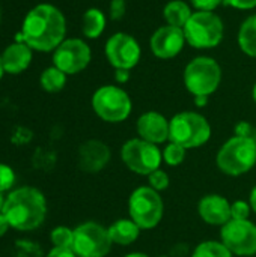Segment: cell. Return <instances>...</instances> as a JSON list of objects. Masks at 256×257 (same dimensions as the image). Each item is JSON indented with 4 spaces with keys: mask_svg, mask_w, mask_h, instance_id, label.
<instances>
[{
    "mask_svg": "<svg viewBox=\"0 0 256 257\" xmlns=\"http://www.w3.org/2000/svg\"><path fill=\"white\" fill-rule=\"evenodd\" d=\"M65 35L66 20L62 11L50 3H41L27 12L15 41L27 44L32 50L48 53L65 41Z\"/></svg>",
    "mask_w": 256,
    "mask_h": 257,
    "instance_id": "obj_1",
    "label": "cell"
},
{
    "mask_svg": "<svg viewBox=\"0 0 256 257\" xmlns=\"http://www.w3.org/2000/svg\"><path fill=\"white\" fill-rule=\"evenodd\" d=\"M2 214L11 229L20 232L36 230L47 217V200L35 187H18L9 191Z\"/></svg>",
    "mask_w": 256,
    "mask_h": 257,
    "instance_id": "obj_2",
    "label": "cell"
},
{
    "mask_svg": "<svg viewBox=\"0 0 256 257\" xmlns=\"http://www.w3.org/2000/svg\"><path fill=\"white\" fill-rule=\"evenodd\" d=\"M216 164L226 176H241L256 164V140L253 137L234 136L217 152Z\"/></svg>",
    "mask_w": 256,
    "mask_h": 257,
    "instance_id": "obj_3",
    "label": "cell"
},
{
    "mask_svg": "<svg viewBox=\"0 0 256 257\" xmlns=\"http://www.w3.org/2000/svg\"><path fill=\"white\" fill-rule=\"evenodd\" d=\"M183 30L187 44L196 50L216 48L222 44L225 36L222 17L208 11H195Z\"/></svg>",
    "mask_w": 256,
    "mask_h": 257,
    "instance_id": "obj_4",
    "label": "cell"
},
{
    "mask_svg": "<svg viewBox=\"0 0 256 257\" xmlns=\"http://www.w3.org/2000/svg\"><path fill=\"white\" fill-rule=\"evenodd\" d=\"M183 81L189 93L195 96H211L222 83V66L210 56L193 57L184 68Z\"/></svg>",
    "mask_w": 256,
    "mask_h": 257,
    "instance_id": "obj_5",
    "label": "cell"
},
{
    "mask_svg": "<svg viewBox=\"0 0 256 257\" xmlns=\"http://www.w3.org/2000/svg\"><path fill=\"white\" fill-rule=\"evenodd\" d=\"M210 137L211 125L201 113L181 111L170 119L169 142L181 145L186 149H195L205 145Z\"/></svg>",
    "mask_w": 256,
    "mask_h": 257,
    "instance_id": "obj_6",
    "label": "cell"
},
{
    "mask_svg": "<svg viewBox=\"0 0 256 257\" xmlns=\"http://www.w3.org/2000/svg\"><path fill=\"white\" fill-rule=\"evenodd\" d=\"M92 108L95 114L109 123H119L130 117L133 101L127 90L116 84H104L92 95Z\"/></svg>",
    "mask_w": 256,
    "mask_h": 257,
    "instance_id": "obj_7",
    "label": "cell"
},
{
    "mask_svg": "<svg viewBox=\"0 0 256 257\" xmlns=\"http://www.w3.org/2000/svg\"><path fill=\"white\" fill-rule=\"evenodd\" d=\"M128 214L142 230L157 227L164 214V203L160 193L149 185L136 188L128 199Z\"/></svg>",
    "mask_w": 256,
    "mask_h": 257,
    "instance_id": "obj_8",
    "label": "cell"
},
{
    "mask_svg": "<svg viewBox=\"0 0 256 257\" xmlns=\"http://www.w3.org/2000/svg\"><path fill=\"white\" fill-rule=\"evenodd\" d=\"M121 158L124 164L140 176H149L152 172L158 170L163 163V154L157 145L146 140L130 139L121 148Z\"/></svg>",
    "mask_w": 256,
    "mask_h": 257,
    "instance_id": "obj_9",
    "label": "cell"
},
{
    "mask_svg": "<svg viewBox=\"0 0 256 257\" xmlns=\"http://www.w3.org/2000/svg\"><path fill=\"white\" fill-rule=\"evenodd\" d=\"M112 245L109 229L100 223L86 221L74 229L72 250L78 257H106Z\"/></svg>",
    "mask_w": 256,
    "mask_h": 257,
    "instance_id": "obj_10",
    "label": "cell"
},
{
    "mask_svg": "<svg viewBox=\"0 0 256 257\" xmlns=\"http://www.w3.org/2000/svg\"><path fill=\"white\" fill-rule=\"evenodd\" d=\"M104 54L115 69L131 71L140 62L142 48L133 35L127 32H116L106 41Z\"/></svg>",
    "mask_w": 256,
    "mask_h": 257,
    "instance_id": "obj_11",
    "label": "cell"
},
{
    "mask_svg": "<svg viewBox=\"0 0 256 257\" xmlns=\"http://www.w3.org/2000/svg\"><path fill=\"white\" fill-rule=\"evenodd\" d=\"M91 60L92 50L89 44L80 38H68L53 51V65L66 75L84 71Z\"/></svg>",
    "mask_w": 256,
    "mask_h": 257,
    "instance_id": "obj_12",
    "label": "cell"
},
{
    "mask_svg": "<svg viewBox=\"0 0 256 257\" xmlns=\"http://www.w3.org/2000/svg\"><path fill=\"white\" fill-rule=\"evenodd\" d=\"M222 242L234 256L256 254V224L249 220H229L220 232Z\"/></svg>",
    "mask_w": 256,
    "mask_h": 257,
    "instance_id": "obj_13",
    "label": "cell"
},
{
    "mask_svg": "<svg viewBox=\"0 0 256 257\" xmlns=\"http://www.w3.org/2000/svg\"><path fill=\"white\" fill-rule=\"evenodd\" d=\"M187 41L184 36V30L174 26H161L158 27L149 39V48L152 54L160 60L175 59L186 47Z\"/></svg>",
    "mask_w": 256,
    "mask_h": 257,
    "instance_id": "obj_14",
    "label": "cell"
},
{
    "mask_svg": "<svg viewBox=\"0 0 256 257\" xmlns=\"http://www.w3.org/2000/svg\"><path fill=\"white\" fill-rule=\"evenodd\" d=\"M137 134L142 140H146L152 145H161L169 142V128L170 120L158 111H146L139 116L137 123Z\"/></svg>",
    "mask_w": 256,
    "mask_h": 257,
    "instance_id": "obj_15",
    "label": "cell"
},
{
    "mask_svg": "<svg viewBox=\"0 0 256 257\" xmlns=\"http://www.w3.org/2000/svg\"><path fill=\"white\" fill-rule=\"evenodd\" d=\"M110 148L101 140H88L78 148V167L86 173L101 172L110 161Z\"/></svg>",
    "mask_w": 256,
    "mask_h": 257,
    "instance_id": "obj_16",
    "label": "cell"
},
{
    "mask_svg": "<svg viewBox=\"0 0 256 257\" xmlns=\"http://www.w3.org/2000/svg\"><path fill=\"white\" fill-rule=\"evenodd\" d=\"M198 212L207 224L223 227L231 220V203L220 194H207L199 200Z\"/></svg>",
    "mask_w": 256,
    "mask_h": 257,
    "instance_id": "obj_17",
    "label": "cell"
},
{
    "mask_svg": "<svg viewBox=\"0 0 256 257\" xmlns=\"http://www.w3.org/2000/svg\"><path fill=\"white\" fill-rule=\"evenodd\" d=\"M2 62L5 72L14 75L20 74L26 71L32 63V48L24 42L15 41L2 53Z\"/></svg>",
    "mask_w": 256,
    "mask_h": 257,
    "instance_id": "obj_18",
    "label": "cell"
},
{
    "mask_svg": "<svg viewBox=\"0 0 256 257\" xmlns=\"http://www.w3.org/2000/svg\"><path fill=\"white\" fill-rule=\"evenodd\" d=\"M107 229H109L112 242L118 245H130L136 242L142 230L131 218H119Z\"/></svg>",
    "mask_w": 256,
    "mask_h": 257,
    "instance_id": "obj_19",
    "label": "cell"
},
{
    "mask_svg": "<svg viewBox=\"0 0 256 257\" xmlns=\"http://www.w3.org/2000/svg\"><path fill=\"white\" fill-rule=\"evenodd\" d=\"M192 5H189L184 0H170L163 8V18L167 26L184 29L190 17L193 15Z\"/></svg>",
    "mask_w": 256,
    "mask_h": 257,
    "instance_id": "obj_20",
    "label": "cell"
},
{
    "mask_svg": "<svg viewBox=\"0 0 256 257\" xmlns=\"http://www.w3.org/2000/svg\"><path fill=\"white\" fill-rule=\"evenodd\" d=\"M107 26L106 14L98 8H89L81 18V33L88 39H97L103 35Z\"/></svg>",
    "mask_w": 256,
    "mask_h": 257,
    "instance_id": "obj_21",
    "label": "cell"
},
{
    "mask_svg": "<svg viewBox=\"0 0 256 257\" xmlns=\"http://www.w3.org/2000/svg\"><path fill=\"white\" fill-rule=\"evenodd\" d=\"M237 42L246 56L256 59V14L247 17L241 23L237 33Z\"/></svg>",
    "mask_w": 256,
    "mask_h": 257,
    "instance_id": "obj_22",
    "label": "cell"
},
{
    "mask_svg": "<svg viewBox=\"0 0 256 257\" xmlns=\"http://www.w3.org/2000/svg\"><path fill=\"white\" fill-rule=\"evenodd\" d=\"M39 84L45 92H50V93L60 92L66 84V74L53 65L41 74Z\"/></svg>",
    "mask_w": 256,
    "mask_h": 257,
    "instance_id": "obj_23",
    "label": "cell"
},
{
    "mask_svg": "<svg viewBox=\"0 0 256 257\" xmlns=\"http://www.w3.org/2000/svg\"><path fill=\"white\" fill-rule=\"evenodd\" d=\"M234 254L222 241H204L201 242L192 257H232Z\"/></svg>",
    "mask_w": 256,
    "mask_h": 257,
    "instance_id": "obj_24",
    "label": "cell"
},
{
    "mask_svg": "<svg viewBox=\"0 0 256 257\" xmlns=\"http://www.w3.org/2000/svg\"><path fill=\"white\" fill-rule=\"evenodd\" d=\"M186 148H183L181 145H177L174 142H169L164 149L161 151L163 154V161L170 166V167H178L184 163L186 160Z\"/></svg>",
    "mask_w": 256,
    "mask_h": 257,
    "instance_id": "obj_25",
    "label": "cell"
},
{
    "mask_svg": "<svg viewBox=\"0 0 256 257\" xmlns=\"http://www.w3.org/2000/svg\"><path fill=\"white\" fill-rule=\"evenodd\" d=\"M50 241L53 247L59 248H72L74 244V230L66 226H57L50 233Z\"/></svg>",
    "mask_w": 256,
    "mask_h": 257,
    "instance_id": "obj_26",
    "label": "cell"
},
{
    "mask_svg": "<svg viewBox=\"0 0 256 257\" xmlns=\"http://www.w3.org/2000/svg\"><path fill=\"white\" fill-rule=\"evenodd\" d=\"M14 257H44V253L38 242L29 239H20L15 242Z\"/></svg>",
    "mask_w": 256,
    "mask_h": 257,
    "instance_id": "obj_27",
    "label": "cell"
},
{
    "mask_svg": "<svg viewBox=\"0 0 256 257\" xmlns=\"http://www.w3.org/2000/svg\"><path fill=\"white\" fill-rule=\"evenodd\" d=\"M17 182L15 172L11 166L0 163V191L8 193L14 190V185Z\"/></svg>",
    "mask_w": 256,
    "mask_h": 257,
    "instance_id": "obj_28",
    "label": "cell"
},
{
    "mask_svg": "<svg viewBox=\"0 0 256 257\" xmlns=\"http://www.w3.org/2000/svg\"><path fill=\"white\" fill-rule=\"evenodd\" d=\"M148 184H149V187H151L152 190H155V191L160 193V191L167 190V187H169V184H170V178H169V175H167L164 170L158 169V170L152 172V173L148 176Z\"/></svg>",
    "mask_w": 256,
    "mask_h": 257,
    "instance_id": "obj_29",
    "label": "cell"
},
{
    "mask_svg": "<svg viewBox=\"0 0 256 257\" xmlns=\"http://www.w3.org/2000/svg\"><path fill=\"white\" fill-rule=\"evenodd\" d=\"M250 212H252V208H250L249 202L237 200V202L231 203V218L232 220H249Z\"/></svg>",
    "mask_w": 256,
    "mask_h": 257,
    "instance_id": "obj_30",
    "label": "cell"
},
{
    "mask_svg": "<svg viewBox=\"0 0 256 257\" xmlns=\"http://www.w3.org/2000/svg\"><path fill=\"white\" fill-rule=\"evenodd\" d=\"M125 12H127V0H110L109 5L110 20L119 21L125 17Z\"/></svg>",
    "mask_w": 256,
    "mask_h": 257,
    "instance_id": "obj_31",
    "label": "cell"
},
{
    "mask_svg": "<svg viewBox=\"0 0 256 257\" xmlns=\"http://www.w3.org/2000/svg\"><path fill=\"white\" fill-rule=\"evenodd\" d=\"M222 3H225V0H190L192 8H195L196 11H208V12H214Z\"/></svg>",
    "mask_w": 256,
    "mask_h": 257,
    "instance_id": "obj_32",
    "label": "cell"
},
{
    "mask_svg": "<svg viewBox=\"0 0 256 257\" xmlns=\"http://www.w3.org/2000/svg\"><path fill=\"white\" fill-rule=\"evenodd\" d=\"M225 3L240 11H249L256 8V0H225Z\"/></svg>",
    "mask_w": 256,
    "mask_h": 257,
    "instance_id": "obj_33",
    "label": "cell"
},
{
    "mask_svg": "<svg viewBox=\"0 0 256 257\" xmlns=\"http://www.w3.org/2000/svg\"><path fill=\"white\" fill-rule=\"evenodd\" d=\"M45 257H78L72 248H59V247H53Z\"/></svg>",
    "mask_w": 256,
    "mask_h": 257,
    "instance_id": "obj_34",
    "label": "cell"
},
{
    "mask_svg": "<svg viewBox=\"0 0 256 257\" xmlns=\"http://www.w3.org/2000/svg\"><path fill=\"white\" fill-rule=\"evenodd\" d=\"M252 133V126L247 122H240L235 128V136H241V137H250Z\"/></svg>",
    "mask_w": 256,
    "mask_h": 257,
    "instance_id": "obj_35",
    "label": "cell"
},
{
    "mask_svg": "<svg viewBox=\"0 0 256 257\" xmlns=\"http://www.w3.org/2000/svg\"><path fill=\"white\" fill-rule=\"evenodd\" d=\"M115 80L119 84H125L130 80V71L128 69H115Z\"/></svg>",
    "mask_w": 256,
    "mask_h": 257,
    "instance_id": "obj_36",
    "label": "cell"
},
{
    "mask_svg": "<svg viewBox=\"0 0 256 257\" xmlns=\"http://www.w3.org/2000/svg\"><path fill=\"white\" fill-rule=\"evenodd\" d=\"M9 229H11V226H9V223L6 220V217L0 212V238H3L8 233Z\"/></svg>",
    "mask_w": 256,
    "mask_h": 257,
    "instance_id": "obj_37",
    "label": "cell"
},
{
    "mask_svg": "<svg viewBox=\"0 0 256 257\" xmlns=\"http://www.w3.org/2000/svg\"><path fill=\"white\" fill-rule=\"evenodd\" d=\"M249 203H250V208H252V211L256 214V187L252 188V191H250V196H249Z\"/></svg>",
    "mask_w": 256,
    "mask_h": 257,
    "instance_id": "obj_38",
    "label": "cell"
},
{
    "mask_svg": "<svg viewBox=\"0 0 256 257\" xmlns=\"http://www.w3.org/2000/svg\"><path fill=\"white\" fill-rule=\"evenodd\" d=\"M195 104L198 107H205L208 104V96H195Z\"/></svg>",
    "mask_w": 256,
    "mask_h": 257,
    "instance_id": "obj_39",
    "label": "cell"
},
{
    "mask_svg": "<svg viewBox=\"0 0 256 257\" xmlns=\"http://www.w3.org/2000/svg\"><path fill=\"white\" fill-rule=\"evenodd\" d=\"M124 257H149L148 254H145V253H140V251H136V253H130V254H127V256Z\"/></svg>",
    "mask_w": 256,
    "mask_h": 257,
    "instance_id": "obj_40",
    "label": "cell"
},
{
    "mask_svg": "<svg viewBox=\"0 0 256 257\" xmlns=\"http://www.w3.org/2000/svg\"><path fill=\"white\" fill-rule=\"evenodd\" d=\"M5 200H6V197H5V193H2V191H0V212L3 211V206H5Z\"/></svg>",
    "mask_w": 256,
    "mask_h": 257,
    "instance_id": "obj_41",
    "label": "cell"
},
{
    "mask_svg": "<svg viewBox=\"0 0 256 257\" xmlns=\"http://www.w3.org/2000/svg\"><path fill=\"white\" fill-rule=\"evenodd\" d=\"M5 74V68H3V62H2V54H0V80Z\"/></svg>",
    "mask_w": 256,
    "mask_h": 257,
    "instance_id": "obj_42",
    "label": "cell"
},
{
    "mask_svg": "<svg viewBox=\"0 0 256 257\" xmlns=\"http://www.w3.org/2000/svg\"><path fill=\"white\" fill-rule=\"evenodd\" d=\"M252 96H253V101L256 102V83L255 86H253V90H252Z\"/></svg>",
    "mask_w": 256,
    "mask_h": 257,
    "instance_id": "obj_43",
    "label": "cell"
}]
</instances>
